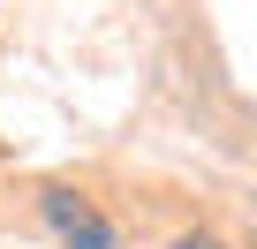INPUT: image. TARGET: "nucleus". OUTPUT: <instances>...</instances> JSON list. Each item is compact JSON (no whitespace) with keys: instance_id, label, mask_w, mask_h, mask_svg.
<instances>
[{"instance_id":"f257e3e1","label":"nucleus","mask_w":257,"mask_h":249,"mask_svg":"<svg viewBox=\"0 0 257 249\" xmlns=\"http://www.w3.org/2000/svg\"><path fill=\"white\" fill-rule=\"evenodd\" d=\"M46 226L61 234V249H113V226H106L76 189H46Z\"/></svg>"},{"instance_id":"f03ea898","label":"nucleus","mask_w":257,"mask_h":249,"mask_svg":"<svg viewBox=\"0 0 257 249\" xmlns=\"http://www.w3.org/2000/svg\"><path fill=\"white\" fill-rule=\"evenodd\" d=\"M174 249H227V241H212V234H182Z\"/></svg>"}]
</instances>
